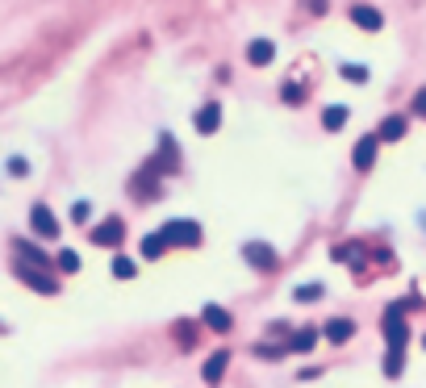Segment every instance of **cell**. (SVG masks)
<instances>
[{"label": "cell", "mask_w": 426, "mask_h": 388, "mask_svg": "<svg viewBox=\"0 0 426 388\" xmlns=\"http://www.w3.org/2000/svg\"><path fill=\"white\" fill-rule=\"evenodd\" d=\"M406 305H389L385 309V322H381V330H385V343L389 347H397V351H406V343H410V326H406Z\"/></svg>", "instance_id": "obj_2"}, {"label": "cell", "mask_w": 426, "mask_h": 388, "mask_svg": "<svg viewBox=\"0 0 426 388\" xmlns=\"http://www.w3.org/2000/svg\"><path fill=\"white\" fill-rule=\"evenodd\" d=\"M163 255H167L163 234H146V238H142V259H163Z\"/></svg>", "instance_id": "obj_19"}, {"label": "cell", "mask_w": 426, "mask_h": 388, "mask_svg": "<svg viewBox=\"0 0 426 388\" xmlns=\"http://www.w3.org/2000/svg\"><path fill=\"white\" fill-rule=\"evenodd\" d=\"M351 334H356V322H351V318H330V322L322 326V339H326V343H335V347L351 343Z\"/></svg>", "instance_id": "obj_8"}, {"label": "cell", "mask_w": 426, "mask_h": 388, "mask_svg": "<svg viewBox=\"0 0 426 388\" xmlns=\"http://www.w3.org/2000/svg\"><path fill=\"white\" fill-rule=\"evenodd\" d=\"M88 238H92V247H109V251H113V247L125 242V222H121V217H105L100 226L88 230Z\"/></svg>", "instance_id": "obj_3"}, {"label": "cell", "mask_w": 426, "mask_h": 388, "mask_svg": "<svg viewBox=\"0 0 426 388\" xmlns=\"http://www.w3.org/2000/svg\"><path fill=\"white\" fill-rule=\"evenodd\" d=\"M376 138H381V142H397V138H406V117H402V113L385 117L381 130H376Z\"/></svg>", "instance_id": "obj_15"}, {"label": "cell", "mask_w": 426, "mask_h": 388, "mask_svg": "<svg viewBox=\"0 0 426 388\" xmlns=\"http://www.w3.org/2000/svg\"><path fill=\"white\" fill-rule=\"evenodd\" d=\"M414 113H418V117H426V88L414 96Z\"/></svg>", "instance_id": "obj_28"}, {"label": "cell", "mask_w": 426, "mask_h": 388, "mask_svg": "<svg viewBox=\"0 0 426 388\" xmlns=\"http://www.w3.org/2000/svg\"><path fill=\"white\" fill-rule=\"evenodd\" d=\"M29 230H33L38 238H59V217H54L46 205H33V209H29Z\"/></svg>", "instance_id": "obj_5"}, {"label": "cell", "mask_w": 426, "mask_h": 388, "mask_svg": "<svg viewBox=\"0 0 426 388\" xmlns=\"http://www.w3.org/2000/svg\"><path fill=\"white\" fill-rule=\"evenodd\" d=\"M243 255H247V263H251V267H259V272H272V267L280 263V259H276V251H272L268 242H247V247H243Z\"/></svg>", "instance_id": "obj_6"}, {"label": "cell", "mask_w": 426, "mask_h": 388, "mask_svg": "<svg viewBox=\"0 0 426 388\" xmlns=\"http://www.w3.org/2000/svg\"><path fill=\"white\" fill-rule=\"evenodd\" d=\"M226 368H230V351H213V355L205 359V368H201V380H205V385H222Z\"/></svg>", "instance_id": "obj_10"}, {"label": "cell", "mask_w": 426, "mask_h": 388, "mask_svg": "<svg viewBox=\"0 0 426 388\" xmlns=\"http://www.w3.org/2000/svg\"><path fill=\"white\" fill-rule=\"evenodd\" d=\"M276 59V46L268 42V38H255L251 46H247V63H255V67H268Z\"/></svg>", "instance_id": "obj_14"}, {"label": "cell", "mask_w": 426, "mask_h": 388, "mask_svg": "<svg viewBox=\"0 0 426 388\" xmlns=\"http://www.w3.org/2000/svg\"><path fill=\"white\" fill-rule=\"evenodd\" d=\"M423 347H426V339H423Z\"/></svg>", "instance_id": "obj_30"}, {"label": "cell", "mask_w": 426, "mask_h": 388, "mask_svg": "<svg viewBox=\"0 0 426 388\" xmlns=\"http://www.w3.org/2000/svg\"><path fill=\"white\" fill-rule=\"evenodd\" d=\"M347 117H351V109L347 104H330V109H322V125L335 134V130H343L347 125Z\"/></svg>", "instance_id": "obj_16"}, {"label": "cell", "mask_w": 426, "mask_h": 388, "mask_svg": "<svg viewBox=\"0 0 426 388\" xmlns=\"http://www.w3.org/2000/svg\"><path fill=\"white\" fill-rule=\"evenodd\" d=\"M8 171H13V176H25V171H29V163H25V159H8Z\"/></svg>", "instance_id": "obj_27"}, {"label": "cell", "mask_w": 426, "mask_h": 388, "mask_svg": "<svg viewBox=\"0 0 426 388\" xmlns=\"http://www.w3.org/2000/svg\"><path fill=\"white\" fill-rule=\"evenodd\" d=\"M88 213H92V205H88V201H75V205H71V222H79V226H84V222H88Z\"/></svg>", "instance_id": "obj_25"}, {"label": "cell", "mask_w": 426, "mask_h": 388, "mask_svg": "<svg viewBox=\"0 0 426 388\" xmlns=\"http://www.w3.org/2000/svg\"><path fill=\"white\" fill-rule=\"evenodd\" d=\"M351 21H356L360 29H368V33H376V29L385 25L381 8H372V4H351Z\"/></svg>", "instance_id": "obj_11"}, {"label": "cell", "mask_w": 426, "mask_h": 388, "mask_svg": "<svg viewBox=\"0 0 426 388\" xmlns=\"http://www.w3.org/2000/svg\"><path fill=\"white\" fill-rule=\"evenodd\" d=\"M255 355H259V359H280V355H289V351L276 347V343H255Z\"/></svg>", "instance_id": "obj_24"}, {"label": "cell", "mask_w": 426, "mask_h": 388, "mask_svg": "<svg viewBox=\"0 0 426 388\" xmlns=\"http://www.w3.org/2000/svg\"><path fill=\"white\" fill-rule=\"evenodd\" d=\"M280 96H284L289 104H301V100H305V92H301L297 84H284V92H280Z\"/></svg>", "instance_id": "obj_26"}, {"label": "cell", "mask_w": 426, "mask_h": 388, "mask_svg": "<svg viewBox=\"0 0 426 388\" xmlns=\"http://www.w3.org/2000/svg\"><path fill=\"white\" fill-rule=\"evenodd\" d=\"M305 8H310V13H318V17H322V13H326V0H305Z\"/></svg>", "instance_id": "obj_29"}, {"label": "cell", "mask_w": 426, "mask_h": 388, "mask_svg": "<svg viewBox=\"0 0 426 388\" xmlns=\"http://www.w3.org/2000/svg\"><path fill=\"white\" fill-rule=\"evenodd\" d=\"M159 234H163L167 251H172V247H197V242H201V226L188 222V217H172V222H163Z\"/></svg>", "instance_id": "obj_1"}, {"label": "cell", "mask_w": 426, "mask_h": 388, "mask_svg": "<svg viewBox=\"0 0 426 388\" xmlns=\"http://www.w3.org/2000/svg\"><path fill=\"white\" fill-rule=\"evenodd\" d=\"M17 255H21V263H29V267H46V263H50V259H46V251H42V247H33V242H25V238L17 242Z\"/></svg>", "instance_id": "obj_17"}, {"label": "cell", "mask_w": 426, "mask_h": 388, "mask_svg": "<svg viewBox=\"0 0 426 388\" xmlns=\"http://www.w3.org/2000/svg\"><path fill=\"white\" fill-rule=\"evenodd\" d=\"M54 263H59V272H67V276H71V272H79V255H75V251H59V259H54Z\"/></svg>", "instance_id": "obj_23"}, {"label": "cell", "mask_w": 426, "mask_h": 388, "mask_svg": "<svg viewBox=\"0 0 426 388\" xmlns=\"http://www.w3.org/2000/svg\"><path fill=\"white\" fill-rule=\"evenodd\" d=\"M201 322H205L209 330H218V334H226V330L234 326L230 309H222V305H205V309H201Z\"/></svg>", "instance_id": "obj_12"}, {"label": "cell", "mask_w": 426, "mask_h": 388, "mask_svg": "<svg viewBox=\"0 0 426 388\" xmlns=\"http://www.w3.org/2000/svg\"><path fill=\"white\" fill-rule=\"evenodd\" d=\"M376 150H381V138H376V134H368V138H360V142H356V150H351V163H356L360 171H368V167L376 163Z\"/></svg>", "instance_id": "obj_7"}, {"label": "cell", "mask_w": 426, "mask_h": 388, "mask_svg": "<svg viewBox=\"0 0 426 388\" xmlns=\"http://www.w3.org/2000/svg\"><path fill=\"white\" fill-rule=\"evenodd\" d=\"M17 276L33 288V293H42V297H54L59 293V280L46 272V267H29V263H17Z\"/></svg>", "instance_id": "obj_4"}, {"label": "cell", "mask_w": 426, "mask_h": 388, "mask_svg": "<svg viewBox=\"0 0 426 388\" xmlns=\"http://www.w3.org/2000/svg\"><path fill=\"white\" fill-rule=\"evenodd\" d=\"M389 380H397L402 372H406V351H397V347H389V355H385V368H381Z\"/></svg>", "instance_id": "obj_18"}, {"label": "cell", "mask_w": 426, "mask_h": 388, "mask_svg": "<svg viewBox=\"0 0 426 388\" xmlns=\"http://www.w3.org/2000/svg\"><path fill=\"white\" fill-rule=\"evenodd\" d=\"M322 284H301V288H293V301H301V305H314V301H322Z\"/></svg>", "instance_id": "obj_21"}, {"label": "cell", "mask_w": 426, "mask_h": 388, "mask_svg": "<svg viewBox=\"0 0 426 388\" xmlns=\"http://www.w3.org/2000/svg\"><path fill=\"white\" fill-rule=\"evenodd\" d=\"M318 339H322L318 330H297V334H289L284 351H289V355H310V351L318 347Z\"/></svg>", "instance_id": "obj_13"}, {"label": "cell", "mask_w": 426, "mask_h": 388, "mask_svg": "<svg viewBox=\"0 0 426 388\" xmlns=\"http://www.w3.org/2000/svg\"><path fill=\"white\" fill-rule=\"evenodd\" d=\"M109 272H113L117 280H134V276H138V263H134V259H125V255H113Z\"/></svg>", "instance_id": "obj_20"}, {"label": "cell", "mask_w": 426, "mask_h": 388, "mask_svg": "<svg viewBox=\"0 0 426 388\" xmlns=\"http://www.w3.org/2000/svg\"><path fill=\"white\" fill-rule=\"evenodd\" d=\"M192 121H197V134H218V125H222V104H218V100L201 104Z\"/></svg>", "instance_id": "obj_9"}, {"label": "cell", "mask_w": 426, "mask_h": 388, "mask_svg": "<svg viewBox=\"0 0 426 388\" xmlns=\"http://www.w3.org/2000/svg\"><path fill=\"white\" fill-rule=\"evenodd\" d=\"M339 75H343V79H351V84H364V79H368V67H364V63H343V67H339Z\"/></svg>", "instance_id": "obj_22"}]
</instances>
